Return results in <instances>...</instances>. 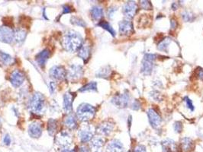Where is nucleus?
Returning <instances> with one entry per match:
<instances>
[{
    "mask_svg": "<svg viewBox=\"0 0 203 152\" xmlns=\"http://www.w3.org/2000/svg\"><path fill=\"white\" fill-rule=\"evenodd\" d=\"M110 72H111V69L109 68L108 66L104 67L103 69H100L99 71V72L96 74V75H97V77L106 78L109 75Z\"/></svg>",
    "mask_w": 203,
    "mask_h": 152,
    "instance_id": "nucleus-31",
    "label": "nucleus"
},
{
    "mask_svg": "<svg viewBox=\"0 0 203 152\" xmlns=\"http://www.w3.org/2000/svg\"><path fill=\"white\" fill-rule=\"evenodd\" d=\"M50 56H51V53L48 49H45L44 50L40 52L35 56V60L38 63V65H40L41 68H44Z\"/></svg>",
    "mask_w": 203,
    "mask_h": 152,
    "instance_id": "nucleus-16",
    "label": "nucleus"
},
{
    "mask_svg": "<svg viewBox=\"0 0 203 152\" xmlns=\"http://www.w3.org/2000/svg\"><path fill=\"white\" fill-rule=\"evenodd\" d=\"M162 146L164 152H176L177 150L176 143L170 139H166L163 141Z\"/></svg>",
    "mask_w": 203,
    "mask_h": 152,
    "instance_id": "nucleus-20",
    "label": "nucleus"
},
{
    "mask_svg": "<svg viewBox=\"0 0 203 152\" xmlns=\"http://www.w3.org/2000/svg\"><path fill=\"white\" fill-rule=\"evenodd\" d=\"M98 25L100 26V27H102L103 29H105V30H106L107 31H109L113 37L115 36V31H114L113 27H112V26L110 25V24L108 23L107 21H100L99 23L98 24Z\"/></svg>",
    "mask_w": 203,
    "mask_h": 152,
    "instance_id": "nucleus-28",
    "label": "nucleus"
},
{
    "mask_svg": "<svg viewBox=\"0 0 203 152\" xmlns=\"http://www.w3.org/2000/svg\"><path fill=\"white\" fill-rule=\"evenodd\" d=\"M173 128L176 132H181L182 129H183V125L180 122H176L173 125Z\"/></svg>",
    "mask_w": 203,
    "mask_h": 152,
    "instance_id": "nucleus-36",
    "label": "nucleus"
},
{
    "mask_svg": "<svg viewBox=\"0 0 203 152\" xmlns=\"http://www.w3.org/2000/svg\"><path fill=\"white\" fill-rule=\"evenodd\" d=\"M64 125L67 128L71 129H74L77 126V121H76V117L74 115L70 114V115L67 116L64 120Z\"/></svg>",
    "mask_w": 203,
    "mask_h": 152,
    "instance_id": "nucleus-23",
    "label": "nucleus"
},
{
    "mask_svg": "<svg viewBox=\"0 0 203 152\" xmlns=\"http://www.w3.org/2000/svg\"><path fill=\"white\" fill-rule=\"evenodd\" d=\"M61 152H74V151H71V150H69V149H64Z\"/></svg>",
    "mask_w": 203,
    "mask_h": 152,
    "instance_id": "nucleus-43",
    "label": "nucleus"
},
{
    "mask_svg": "<svg viewBox=\"0 0 203 152\" xmlns=\"http://www.w3.org/2000/svg\"><path fill=\"white\" fill-rule=\"evenodd\" d=\"M80 152H89V151L86 147H82V148H80Z\"/></svg>",
    "mask_w": 203,
    "mask_h": 152,
    "instance_id": "nucleus-41",
    "label": "nucleus"
},
{
    "mask_svg": "<svg viewBox=\"0 0 203 152\" xmlns=\"http://www.w3.org/2000/svg\"><path fill=\"white\" fill-rule=\"evenodd\" d=\"M72 139L71 136L66 132H62L57 137V142L62 147H67L70 145Z\"/></svg>",
    "mask_w": 203,
    "mask_h": 152,
    "instance_id": "nucleus-18",
    "label": "nucleus"
},
{
    "mask_svg": "<svg viewBox=\"0 0 203 152\" xmlns=\"http://www.w3.org/2000/svg\"><path fill=\"white\" fill-rule=\"evenodd\" d=\"M29 135L34 139H38L42 135V127L38 122H32L28 126Z\"/></svg>",
    "mask_w": 203,
    "mask_h": 152,
    "instance_id": "nucleus-13",
    "label": "nucleus"
},
{
    "mask_svg": "<svg viewBox=\"0 0 203 152\" xmlns=\"http://www.w3.org/2000/svg\"><path fill=\"white\" fill-rule=\"evenodd\" d=\"M170 43V38H166V39L163 40L160 43L158 46V49L160 50L166 51V48H167L168 46H169Z\"/></svg>",
    "mask_w": 203,
    "mask_h": 152,
    "instance_id": "nucleus-32",
    "label": "nucleus"
},
{
    "mask_svg": "<svg viewBox=\"0 0 203 152\" xmlns=\"http://www.w3.org/2000/svg\"><path fill=\"white\" fill-rule=\"evenodd\" d=\"M57 121L54 120H50L48 121V130L49 134L51 135H53L54 132L57 130Z\"/></svg>",
    "mask_w": 203,
    "mask_h": 152,
    "instance_id": "nucleus-30",
    "label": "nucleus"
},
{
    "mask_svg": "<svg viewBox=\"0 0 203 152\" xmlns=\"http://www.w3.org/2000/svg\"><path fill=\"white\" fill-rule=\"evenodd\" d=\"M181 145L182 149L184 152H188L191 150V148H192L193 143H192V140L189 139V138H184L182 139L181 141Z\"/></svg>",
    "mask_w": 203,
    "mask_h": 152,
    "instance_id": "nucleus-25",
    "label": "nucleus"
},
{
    "mask_svg": "<svg viewBox=\"0 0 203 152\" xmlns=\"http://www.w3.org/2000/svg\"><path fill=\"white\" fill-rule=\"evenodd\" d=\"M184 101H185V106H186L187 108L190 109V110H194V107H193V104H192V102L190 98L188 97H185V99H184Z\"/></svg>",
    "mask_w": 203,
    "mask_h": 152,
    "instance_id": "nucleus-34",
    "label": "nucleus"
},
{
    "mask_svg": "<svg viewBox=\"0 0 203 152\" xmlns=\"http://www.w3.org/2000/svg\"><path fill=\"white\" fill-rule=\"evenodd\" d=\"M138 6L134 2H128L123 6V13L126 18H132L136 13Z\"/></svg>",
    "mask_w": 203,
    "mask_h": 152,
    "instance_id": "nucleus-11",
    "label": "nucleus"
},
{
    "mask_svg": "<svg viewBox=\"0 0 203 152\" xmlns=\"http://www.w3.org/2000/svg\"><path fill=\"white\" fill-rule=\"evenodd\" d=\"M148 120L151 126L154 129H157L160 126L161 123V118L157 112L153 109H149L147 112Z\"/></svg>",
    "mask_w": 203,
    "mask_h": 152,
    "instance_id": "nucleus-7",
    "label": "nucleus"
},
{
    "mask_svg": "<svg viewBox=\"0 0 203 152\" xmlns=\"http://www.w3.org/2000/svg\"><path fill=\"white\" fill-rule=\"evenodd\" d=\"M112 102L117 107H127L128 103H129V96L127 94H119L114 97L112 100Z\"/></svg>",
    "mask_w": 203,
    "mask_h": 152,
    "instance_id": "nucleus-9",
    "label": "nucleus"
},
{
    "mask_svg": "<svg viewBox=\"0 0 203 152\" xmlns=\"http://www.w3.org/2000/svg\"><path fill=\"white\" fill-rule=\"evenodd\" d=\"M24 81H25V75L19 70H15L10 76V82L15 88H18L22 85Z\"/></svg>",
    "mask_w": 203,
    "mask_h": 152,
    "instance_id": "nucleus-10",
    "label": "nucleus"
},
{
    "mask_svg": "<svg viewBox=\"0 0 203 152\" xmlns=\"http://www.w3.org/2000/svg\"><path fill=\"white\" fill-rule=\"evenodd\" d=\"M49 75L51 78L55 80H63L67 77V71L61 65H55L51 69Z\"/></svg>",
    "mask_w": 203,
    "mask_h": 152,
    "instance_id": "nucleus-6",
    "label": "nucleus"
},
{
    "mask_svg": "<svg viewBox=\"0 0 203 152\" xmlns=\"http://www.w3.org/2000/svg\"><path fill=\"white\" fill-rule=\"evenodd\" d=\"M90 13H91V16L93 20L99 21L103 16V9H102V7L95 6L91 8Z\"/></svg>",
    "mask_w": 203,
    "mask_h": 152,
    "instance_id": "nucleus-22",
    "label": "nucleus"
},
{
    "mask_svg": "<svg viewBox=\"0 0 203 152\" xmlns=\"http://www.w3.org/2000/svg\"><path fill=\"white\" fill-rule=\"evenodd\" d=\"M26 33L24 30L19 29L15 31V40L17 42H22L25 39Z\"/></svg>",
    "mask_w": 203,
    "mask_h": 152,
    "instance_id": "nucleus-29",
    "label": "nucleus"
},
{
    "mask_svg": "<svg viewBox=\"0 0 203 152\" xmlns=\"http://www.w3.org/2000/svg\"><path fill=\"white\" fill-rule=\"evenodd\" d=\"M74 94L67 92L63 96V109L67 113H70L73 110V103L74 100Z\"/></svg>",
    "mask_w": 203,
    "mask_h": 152,
    "instance_id": "nucleus-14",
    "label": "nucleus"
},
{
    "mask_svg": "<svg viewBox=\"0 0 203 152\" xmlns=\"http://www.w3.org/2000/svg\"><path fill=\"white\" fill-rule=\"evenodd\" d=\"M72 12V8L70 7L69 6H63V14H66V13H70Z\"/></svg>",
    "mask_w": 203,
    "mask_h": 152,
    "instance_id": "nucleus-40",
    "label": "nucleus"
},
{
    "mask_svg": "<svg viewBox=\"0 0 203 152\" xmlns=\"http://www.w3.org/2000/svg\"><path fill=\"white\" fill-rule=\"evenodd\" d=\"M140 6H141V8H143V9H146V10H148L152 8L151 4H150V2L148 1L140 2Z\"/></svg>",
    "mask_w": 203,
    "mask_h": 152,
    "instance_id": "nucleus-35",
    "label": "nucleus"
},
{
    "mask_svg": "<svg viewBox=\"0 0 203 152\" xmlns=\"http://www.w3.org/2000/svg\"><path fill=\"white\" fill-rule=\"evenodd\" d=\"M83 75V67L79 65H72L68 71V77L71 80H77Z\"/></svg>",
    "mask_w": 203,
    "mask_h": 152,
    "instance_id": "nucleus-8",
    "label": "nucleus"
},
{
    "mask_svg": "<svg viewBox=\"0 0 203 152\" xmlns=\"http://www.w3.org/2000/svg\"><path fill=\"white\" fill-rule=\"evenodd\" d=\"M71 23L75 25L80 26V27H85L86 26V23L83 21V20H82L80 18H78V17L75 16L71 18Z\"/></svg>",
    "mask_w": 203,
    "mask_h": 152,
    "instance_id": "nucleus-33",
    "label": "nucleus"
},
{
    "mask_svg": "<svg viewBox=\"0 0 203 152\" xmlns=\"http://www.w3.org/2000/svg\"><path fill=\"white\" fill-rule=\"evenodd\" d=\"M97 91V83L92 82L86 84L79 90V92H86V91Z\"/></svg>",
    "mask_w": 203,
    "mask_h": 152,
    "instance_id": "nucleus-26",
    "label": "nucleus"
},
{
    "mask_svg": "<svg viewBox=\"0 0 203 152\" xmlns=\"http://www.w3.org/2000/svg\"><path fill=\"white\" fill-rule=\"evenodd\" d=\"M113 124L109 122H105L104 123L101 124L98 129V132L105 135H108L110 132L113 130Z\"/></svg>",
    "mask_w": 203,
    "mask_h": 152,
    "instance_id": "nucleus-21",
    "label": "nucleus"
},
{
    "mask_svg": "<svg viewBox=\"0 0 203 152\" xmlns=\"http://www.w3.org/2000/svg\"><path fill=\"white\" fill-rule=\"evenodd\" d=\"M49 86H50V91H51V92L53 94V93L54 92L55 89H56V84H55V82H51L50 83Z\"/></svg>",
    "mask_w": 203,
    "mask_h": 152,
    "instance_id": "nucleus-39",
    "label": "nucleus"
},
{
    "mask_svg": "<svg viewBox=\"0 0 203 152\" xmlns=\"http://www.w3.org/2000/svg\"><path fill=\"white\" fill-rule=\"evenodd\" d=\"M103 139H101V138H93L91 141V147L95 151H97V150H99V148H102V145H103Z\"/></svg>",
    "mask_w": 203,
    "mask_h": 152,
    "instance_id": "nucleus-27",
    "label": "nucleus"
},
{
    "mask_svg": "<svg viewBox=\"0 0 203 152\" xmlns=\"http://www.w3.org/2000/svg\"><path fill=\"white\" fill-rule=\"evenodd\" d=\"M29 108L32 113L39 114L44 112L45 98L41 93H35L29 102Z\"/></svg>",
    "mask_w": 203,
    "mask_h": 152,
    "instance_id": "nucleus-2",
    "label": "nucleus"
},
{
    "mask_svg": "<svg viewBox=\"0 0 203 152\" xmlns=\"http://www.w3.org/2000/svg\"><path fill=\"white\" fill-rule=\"evenodd\" d=\"M95 113V108L89 103H82L77 108L76 114L79 120L86 122L94 117Z\"/></svg>",
    "mask_w": 203,
    "mask_h": 152,
    "instance_id": "nucleus-3",
    "label": "nucleus"
},
{
    "mask_svg": "<svg viewBox=\"0 0 203 152\" xmlns=\"http://www.w3.org/2000/svg\"><path fill=\"white\" fill-rule=\"evenodd\" d=\"M79 137L82 142H87L93 139V131L90 126H83L79 132Z\"/></svg>",
    "mask_w": 203,
    "mask_h": 152,
    "instance_id": "nucleus-12",
    "label": "nucleus"
},
{
    "mask_svg": "<svg viewBox=\"0 0 203 152\" xmlns=\"http://www.w3.org/2000/svg\"><path fill=\"white\" fill-rule=\"evenodd\" d=\"M134 152H147L146 151V148L144 145H139L134 148Z\"/></svg>",
    "mask_w": 203,
    "mask_h": 152,
    "instance_id": "nucleus-37",
    "label": "nucleus"
},
{
    "mask_svg": "<svg viewBox=\"0 0 203 152\" xmlns=\"http://www.w3.org/2000/svg\"><path fill=\"white\" fill-rule=\"evenodd\" d=\"M91 49L89 45H83L80 49L78 50V56L80 57L83 61L86 62L89 59Z\"/></svg>",
    "mask_w": 203,
    "mask_h": 152,
    "instance_id": "nucleus-19",
    "label": "nucleus"
},
{
    "mask_svg": "<svg viewBox=\"0 0 203 152\" xmlns=\"http://www.w3.org/2000/svg\"><path fill=\"white\" fill-rule=\"evenodd\" d=\"M63 46L66 50L70 53L78 51L83 46V37L79 33L70 31L64 35Z\"/></svg>",
    "mask_w": 203,
    "mask_h": 152,
    "instance_id": "nucleus-1",
    "label": "nucleus"
},
{
    "mask_svg": "<svg viewBox=\"0 0 203 152\" xmlns=\"http://www.w3.org/2000/svg\"><path fill=\"white\" fill-rule=\"evenodd\" d=\"M3 141H4L5 145H9L10 143H11V138H10V136L8 135H6L4 137V139H3Z\"/></svg>",
    "mask_w": 203,
    "mask_h": 152,
    "instance_id": "nucleus-38",
    "label": "nucleus"
},
{
    "mask_svg": "<svg viewBox=\"0 0 203 152\" xmlns=\"http://www.w3.org/2000/svg\"><path fill=\"white\" fill-rule=\"evenodd\" d=\"M13 63V58L8 53L0 51V63L3 65H9Z\"/></svg>",
    "mask_w": 203,
    "mask_h": 152,
    "instance_id": "nucleus-24",
    "label": "nucleus"
},
{
    "mask_svg": "<svg viewBox=\"0 0 203 152\" xmlns=\"http://www.w3.org/2000/svg\"><path fill=\"white\" fill-rule=\"evenodd\" d=\"M199 77L201 79H203V70L200 71V72H199Z\"/></svg>",
    "mask_w": 203,
    "mask_h": 152,
    "instance_id": "nucleus-42",
    "label": "nucleus"
},
{
    "mask_svg": "<svg viewBox=\"0 0 203 152\" xmlns=\"http://www.w3.org/2000/svg\"><path fill=\"white\" fill-rule=\"evenodd\" d=\"M156 56L154 54H146L142 61L141 72L145 75H150L154 68V61Z\"/></svg>",
    "mask_w": 203,
    "mask_h": 152,
    "instance_id": "nucleus-4",
    "label": "nucleus"
},
{
    "mask_svg": "<svg viewBox=\"0 0 203 152\" xmlns=\"http://www.w3.org/2000/svg\"><path fill=\"white\" fill-rule=\"evenodd\" d=\"M133 31L132 23L130 21L124 20L119 23V32L122 35H130Z\"/></svg>",
    "mask_w": 203,
    "mask_h": 152,
    "instance_id": "nucleus-15",
    "label": "nucleus"
},
{
    "mask_svg": "<svg viewBox=\"0 0 203 152\" xmlns=\"http://www.w3.org/2000/svg\"><path fill=\"white\" fill-rule=\"evenodd\" d=\"M15 40V31L6 26L0 27V41L6 44H11Z\"/></svg>",
    "mask_w": 203,
    "mask_h": 152,
    "instance_id": "nucleus-5",
    "label": "nucleus"
},
{
    "mask_svg": "<svg viewBox=\"0 0 203 152\" xmlns=\"http://www.w3.org/2000/svg\"><path fill=\"white\" fill-rule=\"evenodd\" d=\"M124 148L122 143L119 140L114 139L109 143L107 146V152H124Z\"/></svg>",
    "mask_w": 203,
    "mask_h": 152,
    "instance_id": "nucleus-17",
    "label": "nucleus"
}]
</instances>
